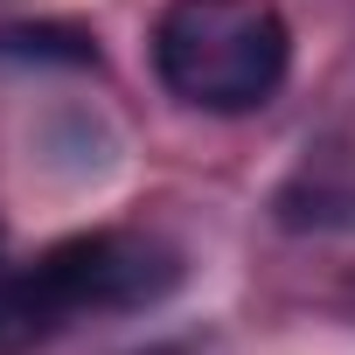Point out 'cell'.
I'll list each match as a JSON object with an SVG mask.
<instances>
[{"label": "cell", "instance_id": "6da1fadb", "mask_svg": "<svg viewBox=\"0 0 355 355\" xmlns=\"http://www.w3.org/2000/svg\"><path fill=\"white\" fill-rule=\"evenodd\" d=\"M146 56L160 91L189 112L251 119L293 77V28L272 0H167Z\"/></svg>", "mask_w": 355, "mask_h": 355}, {"label": "cell", "instance_id": "7a4b0ae2", "mask_svg": "<svg viewBox=\"0 0 355 355\" xmlns=\"http://www.w3.org/2000/svg\"><path fill=\"white\" fill-rule=\"evenodd\" d=\"M28 272L70 327L84 313H146V306L174 300L189 279V258L146 230H77V237L49 244Z\"/></svg>", "mask_w": 355, "mask_h": 355}, {"label": "cell", "instance_id": "3957f363", "mask_svg": "<svg viewBox=\"0 0 355 355\" xmlns=\"http://www.w3.org/2000/svg\"><path fill=\"white\" fill-rule=\"evenodd\" d=\"M272 223L286 237H355V139L327 132L313 139L286 182L272 189Z\"/></svg>", "mask_w": 355, "mask_h": 355}, {"label": "cell", "instance_id": "277c9868", "mask_svg": "<svg viewBox=\"0 0 355 355\" xmlns=\"http://www.w3.org/2000/svg\"><path fill=\"white\" fill-rule=\"evenodd\" d=\"M63 334V313L35 286L28 265H0V355H35L42 341Z\"/></svg>", "mask_w": 355, "mask_h": 355}, {"label": "cell", "instance_id": "5b68a950", "mask_svg": "<svg viewBox=\"0 0 355 355\" xmlns=\"http://www.w3.org/2000/svg\"><path fill=\"white\" fill-rule=\"evenodd\" d=\"M0 49H8V56H28V63L98 70V42H91L84 28H56V21H42V28H8V35H0Z\"/></svg>", "mask_w": 355, "mask_h": 355}, {"label": "cell", "instance_id": "8992f818", "mask_svg": "<svg viewBox=\"0 0 355 355\" xmlns=\"http://www.w3.org/2000/svg\"><path fill=\"white\" fill-rule=\"evenodd\" d=\"M0 265H8V237H0Z\"/></svg>", "mask_w": 355, "mask_h": 355}]
</instances>
